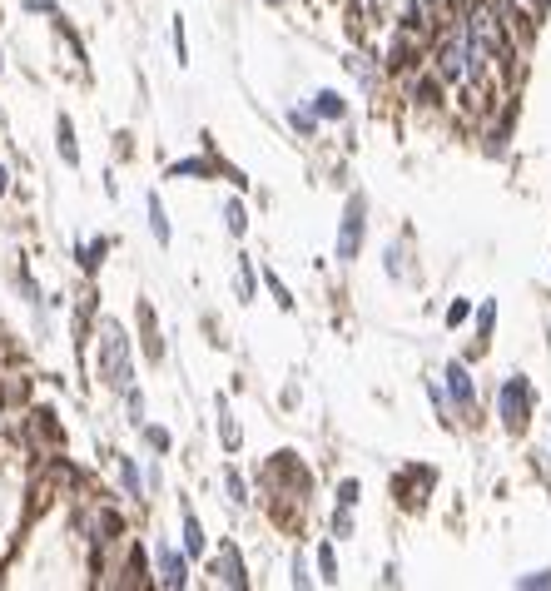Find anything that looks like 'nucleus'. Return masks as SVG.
Returning <instances> with one entry per match:
<instances>
[{
    "label": "nucleus",
    "mask_w": 551,
    "mask_h": 591,
    "mask_svg": "<svg viewBox=\"0 0 551 591\" xmlns=\"http://www.w3.org/2000/svg\"><path fill=\"white\" fill-rule=\"evenodd\" d=\"M497 418H502L507 433H527L532 428V418H537V388H532L527 373L502 378V388H497Z\"/></svg>",
    "instance_id": "obj_1"
},
{
    "label": "nucleus",
    "mask_w": 551,
    "mask_h": 591,
    "mask_svg": "<svg viewBox=\"0 0 551 591\" xmlns=\"http://www.w3.org/2000/svg\"><path fill=\"white\" fill-rule=\"evenodd\" d=\"M363 239H368V199L353 194L343 204V219H338V264H358Z\"/></svg>",
    "instance_id": "obj_2"
},
{
    "label": "nucleus",
    "mask_w": 551,
    "mask_h": 591,
    "mask_svg": "<svg viewBox=\"0 0 551 591\" xmlns=\"http://www.w3.org/2000/svg\"><path fill=\"white\" fill-rule=\"evenodd\" d=\"M442 388H447V398H452L457 423H472V418H477V383H472V368H467L462 358H452V363L442 368Z\"/></svg>",
    "instance_id": "obj_3"
},
{
    "label": "nucleus",
    "mask_w": 551,
    "mask_h": 591,
    "mask_svg": "<svg viewBox=\"0 0 551 591\" xmlns=\"http://www.w3.org/2000/svg\"><path fill=\"white\" fill-rule=\"evenodd\" d=\"M105 378H110L115 388H130V378H135V368H130V343H125V333H120L115 323H105Z\"/></svg>",
    "instance_id": "obj_4"
},
{
    "label": "nucleus",
    "mask_w": 551,
    "mask_h": 591,
    "mask_svg": "<svg viewBox=\"0 0 551 591\" xmlns=\"http://www.w3.org/2000/svg\"><path fill=\"white\" fill-rule=\"evenodd\" d=\"M214 577H219L224 587H249V572H244V557H239V547H234V542H224V547H219Z\"/></svg>",
    "instance_id": "obj_5"
},
{
    "label": "nucleus",
    "mask_w": 551,
    "mask_h": 591,
    "mask_svg": "<svg viewBox=\"0 0 551 591\" xmlns=\"http://www.w3.org/2000/svg\"><path fill=\"white\" fill-rule=\"evenodd\" d=\"M348 70H353V80L363 85V95H378V90H383V70H378L363 50H353V55H348Z\"/></svg>",
    "instance_id": "obj_6"
},
{
    "label": "nucleus",
    "mask_w": 551,
    "mask_h": 591,
    "mask_svg": "<svg viewBox=\"0 0 551 591\" xmlns=\"http://www.w3.org/2000/svg\"><path fill=\"white\" fill-rule=\"evenodd\" d=\"M154 562H159V572H164V587H184V582H189L184 557H179L169 542H159V547H154Z\"/></svg>",
    "instance_id": "obj_7"
},
{
    "label": "nucleus",
    "mask_w": 551,
    "mask_h": 591,
    "mask_svg": "<svg viewBox=\"0 0 551 591\" xmlns=\"http://www.w3.org/2000/svg\"><path fill=\"white\" fill-rule=\"evenodd\" d=\"M308 110H313L318 120H333V125H338V120H348V100H343L338 90H318V95L308 100Z\"/></svg>",
    "instance_id": "obj_8"
},
{
    "label": "nucleus",
    "mask_w": 551,
    "mask_h": 591,
    "mask_svg": "<svg viewBox=\"0 0 551 591\" xmlns=\"http://www.w3.org/2000/svg\"><path fill=\"white\" fill-rule=\"evenodd\" d=\"M383 274H388V279H403V284L413 279V254H408V244H388V249H383Z\"/></svg>",
    "instance_id": "obj_9"
},
{
    "label": "nucleus",
    "mask_w": 551,
    "mask_h": 591,
    "mask_svg": "<svg viewBox=\"0 0 551 591\" xmlns=\"http://www.w3.org/2000/svg\"><path fill=\"white\" fill-rule=\"evenodd\" d=\"M492 328H497V298H482V308H477V343H472V353H482V348H487Z\"/></svg>",
    "instance_id": "obj_10"
},
{
    "label": "nucleus",
    "mask_w": 551,
    "mask_h": 591,
    "mask_svg": "<svg viewBox=\"0 0 551 591\" xmlns=\"http://www.w3.org/2000/svg\"><path fill=\"white\" fill-rule=\"evenodd\" d=\"M219 438H224V447L229 452H239V423H234V413H229V398H219Z\"/></svg>",
    "instance_id": "obj_11"
},
{
    "label": "nucleus",
    "mask_w": 551,
    "mask_h": 591,
    "mask_svg": "<svg viewBox=\"0 0 551 591\" xmlns=\"http://www.w3.org/2000/svg\"><path fill=\"white\" fill-rule=\"evenodd\" d=\"M288 125H293L303 140H313V135H318V115H313L308 105H293V110H288Z\"/></svg>",
    "instance_id": "obj_12"
},
{
    "label": "nucleus",
    "mask_w": 551,
    "mask_h": 591,
    "mask_svg": "<svg viewBox=\"0 0 551 591\" xmlns=\"http://www.w3.org/2000/svg\"><path fill=\"white\" fill-rule=\"evenodd\" d=\"M204 552V527L194 512H184V557H199Z\"/></svg>",
    "instance_id": "obj_13"
},
{
    "label": "nucleus",
    "mask_w": 551,
    "mask_h": 591,
    "mask_svg": "<svg viewBox=\"0 0 551 591\" xmlns=\"http://www.w3.org/2000/svg\"><path fill=\"white\" fill-rule=\"evenodd\" d=\"M318 582H338V552H333V542H318Z\"/></svg>",
    "instance_id": "obj_14"
},
{
    "label": "nucleus",
    "mask_w": 551,
    "mask_h": 591,
    "mask_svg": "<svg viewBox=\"0 0 551 591\" xmlns=\"http://www.w3.org/2000/svg\"><path fill=\"white\" fill-rule=\"evenodd\" d=\"M149 229H154V239H159V244H169V214H164L159 194H149Z\"/></svg>",
    "instance_id": "obj_15"
},
{
    "label": "nucleus",
    "mask_w": 551,
    "mask_h": 591,
    "mask_svg": "<svg viewBox=\"0 0 551 591\" xmlns=\"http://www.w3.org/2000/svg\"><path fill=\"white\" fill-rule=\"evenodd\" d=\"M224 487H229V502L234 507H249V482L239 477V467H224Z\"/></svg>",
    "instance_id": "obj_16"
},
{
    "label": "nucleus",
    "mask_w": 551,
    "mask_h": 591,
    "mask_svg": "<svg viewBox=\"0 0 551 591\" xmlns=\"http://www.w3.org/2000/svg\"><path fill=\"white\" fill-rule=\"evenodd\" d=\"M224 224H229V234L239 239V234L249 229V209H244L239 199H229V204H224Z\"/></svg>",
    "instance_id": "obj_17"
},
{
    "label": "nucleus",
    "mask_w": 551,
    "mask_h": 591,
    "mask_svg": "<svg viewBox=\"0 0 551 591\" xmlns=\"http://www.w3.org/2000/svg\"><path fill=\"white\" fill-rule=\"evenodd\" d=\"M105 254H110V244H105V239H90L85 249H75V259H80V264H85L90 274L100 269V259H105Z\"/></svg>",
    "instance_id": "obj_18"
},
{
    "label": "nucleus",
    "mask_w": 551,
    "mask_h": 591,
    "mask_svg": "<svg viewBox=\"0 0 551 591\" xmlns=\"http://www.w3.org/2000/svg\"><path fill=\"white\" fill-rule=\"evenodd\" d=\"M363 502V482L358 477H343L338 482V507H358Z\"/></svg>",
    "instance_id": "obj_19"
},
{
    "label": "nucleus",
    "mask_w": 551,
    "mask_h": 591,
    "mask_svg": "<svg viewBox=\"0 0 551 591\" xmlns=\"http://www.w3.org/2000/svg\"><path fill=\"white\" fill-rule=\"evenodd\" d=\"M517 591H551V567H542V572H522V577H517Z\"/></svg>",
    "instance_id": "obj_20"
},
{
    "label": "nucleus",
    "mask_w": 551,
    "mask_h": 591,
    "mask_svg": "<svg viewBox=\"0 0 551 591\" xmlns=\"http://www.w3.org/2000/svg\"><path fill=\"white\" fill-rule=\"evenodd\" d=\"M60 159H65V164H80V149H75V130H70V120H60Z\"/></svg>",
    "instance_id": "obj_21"
},
{
    "label": "nucleus",
    "mask_w": 551,
    "mask_h": 591,
    "mask_svg": "<svg viewBox=\"0 0 551 591\" xmlns=\"http://www.w3.org/2000/svg\"><path fill=\"white\" fill-rule=\"evenodd\" d=\"M467 318H472V298H452L447 303V328H462Z\"/></svg>",
    "instance_id": "obj_22"
},
{
    "label": "nucleus",
    "mask_w": 551,
    "mask_h": 591,
    "mask_svg": "<svg viewBox=\"0 0 551 591\" xmlns=\"http://www.w3.org/2000/svg\"><path fill=\"white\" fill-rule=\"evenodd\" d=\"M333 537H353V507H333Z\"/></svg>",
    "instance_id": "obj_23"
},
{
    "label": "nucleus",
    "mask_w": 551,
    "mask_h": 591,
    "mask_svg": "<svg viewBox=\"0 0 551 591\" xmlns=\"http://www.w3.org/2000/svg\"><path fill=\"white\" fill-rule=\"evenodd\" d=\"M264 284H269V294L278 298V308H293V294H288V284H283L278 274H264Z\"/></svg>",
    "instance_id": "obj_24"
},
{
    "label": "nucleus",
    "mask_w": 551,
    "mask_h": 591,
    "mask_svg": "<svg viewBox=\"0 0 551 591\" xmlns=\"http://www.w3.org/2000/svg\"><path fill=\"white\" fill-rule=\"evenodd\" d=\"M120 477H125V492H130V497H139V492H144V487H139V472H135V462H130V457H120Z\"/></svg>",
    "instance_id": "obj_25"
},
{
    "label": "nucleus",
    "mask_w": 551,
    "mask_h": 591,
    "mask_svg": "<svg viewBox=\"0 0 551 591\" xmlns=\"http://www.w3.org/2000/svg\"><path fill=\"white\" fill-rule=\"evenodd\" d=\"M239 298H254V269H249V259H239Z\"/></svg>",
    "instance_id": "obj_26"
},
{
    "label": "nucleus",
    "mask_w": 551,
    "mask_h": 591,
    "mask_svg": "<svg viewBox=\"0 0 551 591\" xmlns=\"http://www.w3.org/2000/svg\"><path fill=\"white\" fill-rule=\"evenodd\" d=\"M293 587H313V577H308V562H303V552L293 557Z\"/></svg>",
    "instance_id": "obj_27"
},
{
    "label": "nucleus",
    "mask_w": 551,
    "mask_h": 591,
    "mask_svg": "<svg viewBox=\"0 0 551 591\" xmlns=\"http://www.w3.org/2000/svg\"><path fill=\"white\" fill-rule=\"evenodd\" d=\"M204 169H209L204 159H179V164H174L169 174H204Z\"/></svg>",
    "instance_id": "obj_28"
},
{
    "label": "nucleus",
    "mask_w": 551,
    "mask_h": 591,
    "mask_svg": "<svg viewBox=\"0 0 551 591\" xmlns=\"http://www.w3.org/2000/svg\"><path fill=\"white\" fill-rule=\"evenodd\" d=\"M144 438H149V447H159V452H169V433H164V428H144Z\"/></svg>",
    "instance_id": "obj_29"
},
{
    "label": "nucleus",
    "mask_w": 551,
    "mask_h": 591,
    "mask_svg": "<svg viewBox=\"0 0 551 591\" xmlns=\"http://www.w3.org/2000/svg\"><path fill=\"white\" fill-rule=\"evenodd\" d=\"M5 189H10V169L0 164V194H5Z\"/></svg>",
    "instance_id": "obj_30"
},
{
    "label": "nucleus",
    "mask_w": 551,
    "mask_h": 591,
    "mask_svg": "<svg viewBox=\"0 0 551 591\" xmlns=\"http://www.w3.org/2000/svg\"><path fill=\"white\" fill-rule=\"evenodd\" d=\"M0 65H5V55H0Z\"/></svg>",
    "instance_id": "obj_31"
},
{
    "label": "nucleus",
    "mask_w": 551,
    "mask_h": 591,
    "mask_svg": "<svg viewBox=\"0 0 551 591\" xmlns=\"http://www.w3.org/2000/svg\"><path fill=\"white\" fill-rule=\"evenodd\" d=\"M522 5H532V0H522Z\"/></svg>",
    "instance_id": "obj_32"
},
{
    "label": "nucleus",
    "mask_w": 551,
    "mask_h": 591,
    "mask_svg": "<svg viewBox=\"0 0 551 591\" xmlns=\"http://www.w3.org/2000/svg\"><path fill=\"white\" fill-rule=\"evenodd\" d=\"M269 5H278V0H269Z\"/></svg>",
    "instance_id": "obj_33"
}]
</instances>
